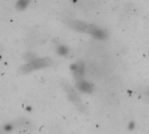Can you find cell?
Here are the masks:
<instances>
[{"mask_svg": "<svg viewBox=\"0 0 149 134\" xmlns=\"http://www.w3.org/2000/svg\"><path fill=\"white\" fill-rule=\"evenodd\" d=\"M51 65V60L49 58H35L34 59L27 62V64L24 65L20 71L22 73H29L33 71L38 70L40 68H45Z\"/></svg>", "mask_w": 149, "mask_h": 134, "instance_id": "1", "label": "cell"}, {"mask_svg": "<svg viewBox=\"0 0 149 134\" xmlns=\"http://www.w3.org/2000/svg\"><path fill=\"white\" fill-rule=\"evenodd\" d=\"M64 87H65V91L66 92L69 99L79 108V110L84 111L85 110V106L82 103V101H81L79 96L78 95V93L76 92V91L69 85H65Z\"/></svg>", "mask_w": 149, "mask_h": 134, "instance_id": "2", "label": "cell"}, {"mask_svg": "<svg viewBox=\"0 0 149 134\" xmlns=\"http://www.w3.org/2000/svg\"><path fill=\"white\" fill-rule=\"evenodd\" d=\"M76 86L79 91H80L81 92H84V93H91L93 91V85L89 82L83 80L82 78L79 79L77 81Z\"/></svg>", "mask_w": 149, "mask_h": 134, "instance_id": "3", "label": "cell"}, {"mask_svg": "<svg viewBox=\"0 0 149 134\" xmlns=\"http://www.w3.org/2000/svg\"><path fill=\"white\" fill-rule=\"evenodd\" d=\"M72 70L73 72V74L75 76V78L79 80V79H81L83 75H84V72H85V67H84V65L80 64V63H78V64H75L73 65H72Z\"/></svg>", "mask_w": 149, "mask_h": 134, "instance_id": "4", "label": "cell"}, {"mask_svg": "<svg viewBox=\"0 0 149 134\" xmlns=\"http://www.w3.org/2000/svg\"><path fill=\"white\" fill-rule=\"evenodd\" d=\"M29 3H30V0H17L16 3V7L19 10H23L29 5Z\"/></svg>", "mask_w": 149, "mask_h": 134, "instance_id": "5", "label": "cell"}, {"mask_svg": "<svg viewBox=\"0 0 149 134\" xmlns=\"http://www.w3.org/2000/svg\"><path fill=\"white\" fill-rule=\"evenodd\" d=\"M68 52V50L65 46H63V45H60L58 47V53L60 54V55H66Z\"/></svg>", "mask_w": 149, "mask_h": 134, "instance_id": "6", "label": "cell"}, {"mask_svg": "<svg viewBox=\"0 0 149 134\" xmlns=\"http://www.w3.org/2000/svg\"><path fill=\"white\" fill-rule=\"evenodd\" d=\"M134 128H135V123H134V122H130V123H128V129H129L130 131H133Z\"/></svg>", "mask_w": 149, "mask_h": 134, "instance_id": "7", "label": "cell"}]
</instances>
